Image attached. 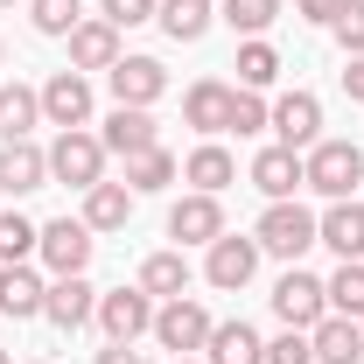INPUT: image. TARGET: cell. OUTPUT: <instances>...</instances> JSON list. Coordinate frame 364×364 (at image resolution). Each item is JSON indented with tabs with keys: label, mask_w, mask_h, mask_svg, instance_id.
Instances as JSON below:
<instances>
[{
	"label": "cell",
	"mask_w": 364,
	"mask_h": 364,
	"mask_svg": "<svg viewBox=\"0 0 364 364\" xmlns=\"http://www.w3.org/2000/svg\"><path fill=\"white\" fill-rule=\"evenodd\" d=\"M127 49H119V28L98 14V21H77L70 28V70H112Z\"/></svg>",
	"instance_id": "cell-19"
},
{
	"label": "cell",
	"mask_w": 364,
	"mask_h": 364,
	"mask_svg": "<svg viewBox=\"0 0 364 364\" xmlns=\"http://www.w3.org/2000/svg\"><path fill=\"white\" fill-rule=\"evenodd\" d=\"M203 364H267V343H259L252 322H210Z\"/></svg>",
	"instance_id": "cell-21"
},
{
	"label": "cell",
	"mask_w": 364,
	"mask_h": 364,
	"mask_svg": "<svg viewBox=\"0 0 364 364\" xmlns=\"http://www.w3.org/2000/svg\"><path fill=\"white\" fill-rule=\"evenodd\" d=\"M98 140H105V154L134 161V154H147V147H161V127H154V112H147V105H112Z\"/></svg>",
	"instance_id": "cell-10"
},
{
	"label": "cell",
	"mask_w": 364,
	"mask_h": 364,
	"mask_svg": "<svg viewBox=\"0 0 364 364\" xmlns=\"http://www.w3.org/2000/svg\"><path fill=\"white\" fill-rule=\"evenodd\" d=\"M0 56H7V43H0Z\"/></svg>",
	"instance_id": "cell-44"
},
{
	"label": "cell",
	"mask_w": 364,
	"mask_h": 364,
	"mask_svg": "<svg viewBox=\"0 0 364 364\" xmlns=\"http://www.w3.org/2000/svg\"><path fill=\"white\" fill-rule=\"evenodd\" d=\"M49 182V147H36V140H7L0 147V189L7 196H36Z\"/></svg>",
	"instance_id": "cell-17"
},
{
	"label": "cell",
	"mask_w": 364,
	"mask_h": 364,
	"mask_svg": "<svg viewBox=\"0 0 364 364\" xmlns=\"http://www.w3.org/2000/svg\"><path fill=\"white\" fill-rule=\"evenodd\" d=\"M316 343V364H364V322L358 316H322L309 329Z\"/></svg>",
	"instance_id": "cell-18"
},
{
	"label": "cell",
	"mask_w": 364,
	"mask_h": 364,
	"mask_svg": "<svg viewBox=\"0 0 364 364\" xmlns=\"http://www.w3.org/2000/svg\"><path fill=\"white\" fill-rule=\"evenodd\" d=\"M182 119H189L203 140H218V134L231 127V85H218V77L189 85V91H182Z\"/></svg>",
	"instance_id": "cell-20"
},
{
	"label": "cell",
	"mask_w": 364,
	"mask_h": 364,
	"mask_svg": "<svg viewBox=\"0 0 364 364\" xmlns=\"http://www.w3.org/2000/svg\"><path fill=\"white\" fill-rule=\"evenodd\" d=\"M91 245H98V238H91L85 218H56V225H43V245H36V259H43V267L63 280V273H85V267H91Z\"/></svg>",
	"instance_id": "cell-7"
},
{
	"label": "cell",
	"mask_w": 364,
	"mask_h": 364,
	"mask_svg": "<svg viewBox=\"0 0 364 364\" xmlns=\"http://www.w3.org/2000/svg\"><path fill=\"white\" fill-rule=\"evenodd\" d=\"M91 364H140V350H134V343H105Z\"/></svg>",
	"instance_id": "cell-40"
},
{
	"label": "cell",
	"mask_w": 364,
	"mask_h": 364,
	"mask_svg": "<svg viewBox=\"0 0 364 364\" xmlns=\"http://www.w3.org/2000/svg\"><path fill=\"white\" fill-rule=\"evenodd\" d=\"M43 316L56 322V329H85V322L98 316V287H91L85 273H63V280H49V294H43Z\"/></svg>",
	"instance_id": "cell-15"
},
{
	"label": "cell",
	"mask_w": 364,
	"mask_h": 364,
	"mask_svg": "<svg viewBox=\"0 0 364 364\" xmlns=\"http://www.w3.org/2000/svg\"><path fill=\"white\" fill-rule=\"evenodd\" d=\"M182 182H196L203 196H218V189H231V182H238V161H231L218 140H203V147L182 161Z\"/></svg>",
	"instance_id": "cell-25"
},
{
	"label": "cell",
	"mask_w": 364,
	"mask_h": 364,
	"mask_svg": "<svg viewBox=\"0 0 364 364\" xmlns=\"http://www.w3.org/2000/svg\"><path fill=\"white\" fill-rule=\"evenodd\" d=\"M267 127H273V105L259 98V91L231 85V127H225V134H238V140H245V134H267Z\"/></svg>",
	"instance_id": "cell-33"
},
{
	"label": "cell",
	"mask_w": 364,
	"mask_h": 364,
	"mask_svg": "<svg viewBox=\"0 0 364 364\" xmlns=\"http://www.w3.org/2000/svg\"><path fill=\"white\" fill-rule=\"evenodd\" d=\"M252 189H259L267 203H287L294 189H309L301 154H294V147H280V140H273V147H259V154H252Z\"/></svg>",
	"instance_id": "cell-11"
},
{
	"label": "cell",
	"mask_w": 364,
	"mask_h": 364,
	"mask_svg": "<svg viewBox=\"0 0 364 364\" xmlns=\"http://www.w3.org/2000/svg\"><path fill=\"white\" fill-rule=\"evenodd\" d=\"M252 273H259V238H238V231L210 238V259H203V280H210V287L238 294V287H245Z\"/></svg>",
	"instance_id": "cell-8"
},
{
	"label": "cell",
	"mask_w": 364,
	"mask_h": 364,
	"mask_svg": "<svg viewBox=\"0 0 364 364\" xmlns=\"http://www.w3.org/2000/svg\"><path fill=\"white\" fill-rule=\"evenodd\" d=\"M0 7H14V0H0Z\"/></svg>",
	"instance_id": "cell-43"
},
{
	"label": "cell",
	"mask_w": 364,
	"mask_h": 364,
	"mask_svg": "<svg viewBox=\"0 0 364 364\" xmlns=\"http://www.w3.org/2000/svg\"><path fill=\"white\" fill-rule=\"evenodd\" d=\"M49 182H63V189H91V182H105V140L85 134V127L56 134V140H49Z\"/></svg>",
	"instance_id": "cell-2"
},
{
	"label": "cell",
	"mask_w": 364,
	"mask_h": 364,
	"mask_svg": "<svg viewBox=\"0 0 364 364\" xmlns=\"http://www.w3.org/2000/svg\"><path fill=\"white\" fill-rule=\"evenodd\" d=\"M301 168H309V189L316 196L343 203V196H358V182H364V147L358 140H316L301 154Z\"/></svg>",
	"instance_id": "cell-1"
},
{
	"label": "cell",
	"mask_w": 364,
	"mask_h": 364,
	"mask_svg": "<svg viewBox=\"0 0 364 364\" xmlns=\"http://www.w3.org/2000/svg\"><path fill=\"white\" fill-rule=\"evenodd\" d=\"M218 21H231V36H245V43H252V36H267L273 21H280V0H225V7H218Z\"/></svg>",
	"instance_id": "cell-31"
},
{
	"label": "cell",
	"mask_w": 364,
	"mask_h": 364,
	"mask_svg": "<svg viewBox=\"0 0 364 364\" xmlns=\"http://www.w3.org/2000/svg\"><path fill=\"white\" fill-rule=\"evenodd\" d=\"M316 245H329L336 259H364V203L358 196L329 203V210L316 218Z\"/></svg>",
	"instance_id": "cell-16"
},
{
	"label": "cell",
	"mask_w": 364,
	"mask_h": 364,
	"mask_svg": "<svg viewBox=\"0 0 364 364\" xmlns=\"http://www.w3.org/2000/svg\"><path fill=\"white\" fill-rule=\"evenodd\" d=\"M28 21H36L43 36H70V28L85 21V0H28Z\"/></svg>",
	"instance_id": "cell-34"
},
{
	"label": "cell",
	"mask_w": 364,
	"mask_h": 364,
	"mask_svg": "<svg viewBox=\"0 0 364 364\" xmlns=\"http://www.w3.org/2000/svg\"><path fill=\"white\" fill-rule=\"evenodd\" d=\"M343 91L364 105V56H343Z\"/></svg>",
	"instance_id": "cell-39"
},
{
	"label": "cell",
	"mask_w": 364,
	"mask_h": 364,
	"mask_svg": "<svg viewBox=\"0 0 364 364\" xmlns=\"http://www.w3.org/2000/svg\"><path fill=\"white\" fill-rule=\"evenodd\" d=\"M267 364H316V343H309V329H280L267 343Z\"/></svg>",
	"instance_id": "cell-35"
},
{
	"label": "cell",
	"mask_w": 364,
	"mask_h": 364,
	"mask_svg": "<svg viewBox=\"0 0 364 364\" xmlns=\"http://www.w3.org/2000/svg\"><path fill=\"white\" fill-rule=\"evenodd\" d=\"M273 134H280V147L309 154V147L322 140V98L316 91H287V98L273 105Z\"/></svg>",
	"instance_id": "cell-12"
},
{
	"label": "cell",
	"mask_w": 364,
	"mask_h": 364,
	"mask_svg": "<svg viewBox=\"0 0 364 364\" xmlns=\"http://www.w3.org/2000/svg\"><path fill=\"white\" fill-rule=\"evenodd\" d=\"M231 70H238L245 91H267L273 77H280V49H273L267 36H252V43H238V63H231Z\"/></svg>",
	"instance_id": "cell-28"
},
{
	"label": "cell",
	"mask_w": 364,
	"mask_h": 364,
	"mask_svg": "<svg viewBox=\"0 0 364 364\" xmlns=\"http://www.w3.org/2000/svg\"><path fill=\"white\" fill-rule=\"evenodd\" d=\"M168 238H176V245H210V238H225V203L203 196V189H189L176 210H168Z\"/></svg>",
	"instance_id": "cell-13"
},
{
	"label": "cell",
	"mask_w": 364,
	"mask_h": 364,
	"mask_svg": "<svg viewBox=\"0 0 364 364\" xmlns=\"http://www.w3.org/2000/svg\"><path fill=\"white\" fill-rule=\"evenodd\" d=\"M98 329H105V343H134L154 329V294L147 287H112V294H98Z\"/></svg>",
	"instance_id": "cell-6"
},
{
	"label": "cell",
	"mask_w": 364,
	"mask_h": 364,
	"mask_svg": "<svg viewBox=\"0 0 364 364\" xmlns=\"http://www.w3.org/2000/svg\"><path fill=\"white\" fill-rule=\"evenodd\" d=\"M154 7H161V0H98V14H105L112 28H140V21H154Z\"/></svg>",
	"instance_id": "cell-36"
},
{
	"label": "cell",
	"mask_w": 364,
	"mask_h": 364,
	"mask_svg": "<svg viewBox=\"0 0 364 364\" xmlns=\"http://www.w3.org/2000/svg\"><path fill=\"white\" fill-rule=\"evenodd\" d=\"M322 287H329V316H358L364 322V259H343Z\"/></svg>",
	"instance_id": "cell-30"
},
{
	"label": "cell",
	"mask_w": 364,
	"mask_h": 364,
	"mask_svg": "<svg viewBox=\"0 0 364 364\" xmlns=\"http://www.w3.org/2000/svg\"><path fill=\"white\" fill-rule=\"evenodd\" d=\"M105 85H112L119 105H154V98L168 91V70H161L154 56H119V63L105 70Z\"/></svg>",
	"instance_id": "cell-14"
},
{
	"label": "cell",
	"mask_w": 364,
	"mask_h": 364,
	"mask_svg": "<svg viewBox=\"0 0 364 364\" xmlns=\"http://www.w3.org/2000/svg\"><path fill=\"white\" fill-rule=\"evenodd\" d=\"M127 218H134V189L127 182H91L85 189V225L91 231H127Z\"/></svg>",
	"instance_id": "cell-23"
},
{
	"label": "cell",
	"mask_w": 364,
	"mask_h": 364,
	"mask_svg": "<svg viewBox=\"0 0 364 364\" xmlns=\"http://www.w3.org/2000/svg\"><path fill=\"white\" fill-rule=\"evenodd\" d=\"M43 119V91L28 85H0V147L7 140H28V127Z\"/></svg>",
	"instance_id": "cell-27"
},
{
	"label": "cell",
	"mask_w": 364,
	"mask_h": 364,
	"mask_svg": "<svg viewBox=\"0 0 364 364\" xmlns=\"http://www.w3.org/2000/svg\"><path fill=\"white\" fill-rule=\"evenodd\" d=\"M252 238H259V252H273V259H287V267H294V259L316 245V210H301L294 196H287V203H267V218H259Z\"/></svg>",
	"instance_id": "cell-3"
},
{
	"label": "cell",
	"mask_w": 364,
	"mask_h": 364,
	"mask_svg": "<svg viewBox=\"0 0 364 364\" xmlns=\"http://www.w3.org/2000/svg\"><path fill=\"white\" fill-rule=\"evenodd\" d=\"M140 287H147L154 301L189 294V259H182V245H176V252H147V259H140Z\"/></svg>",
	"instance_id": "cell-26"
},
{
	"label": "cell",
	"mask_w": 364,
	"mask_h": 364,
	"mask_svg": "<svg viewBox=\"0 0 364 364\" xmlns=\"http://www.w3.org/2000/svg\"><path fill=\"white\" fill-rule=\"evenodd\" d=\"M336 43H343V56H364V0H343V14H336Z\"/></svg>",
	"instance_id": "cell-37"
},
{
	"label": "cell",
	"mask_w": 364,
	"mask_h": 364,
	"mask_svg": "<svg viewBox=\"0 0 364 364\" xmlns=\"http://www.w3.org/2000/svg\"><path fill=\"white\" fill-rule=\"evenodd\" d=\"M273 316L287 322V329H316V322L329 316V287H322L316 273L287 267L280 280H273Z\"/></svg>",
	"instance_id": "cell-5"
},
{
	"label": "cell",
	"mask_w": 364,
	"mask_h": 364,
	"mask_svg": "<svg viewBox=\"0 0 364 364\" xmlns=\"http://www.w3.org/2000/svg\"><path fill=\"white\" fill-rule=\"evenodd\" d=\"M154 343H161V350H176V358H196V350L210 343V309H203V301H189V294L161 301V309H154Z\"/></svg>",
	"instance_id": "cell-4"
},
{
	"label": "cell",
	"mask_w": 364,
	"mask_h": 364,
	"mask_svg": "<svg viewBox=\"0 0 364 364\" xmlns=\"http://www.w3.org/2000/svg\"><path fill=\"white\" fill-rule=\"evenodd\" d=\"M176 364H196V358H176Z\"/></svg>",
	"instance_id": "cell-42"
},
{
	"label": "cell",
	"mask_w": 364,
	"mask_h": 364,
	"mask_svg": "<svg viewBox=\"0 0 364 364\" xmlns=\"http://www.w3.org/2000/svg\"><path fill=\"white\" fill-rule=\"evenodd\" d=\"M176 176H182V168H176V154H168V147H147V154L127 161V189H134V196H154V189H168Z\"/></svg>",
	"instance_id": "cell-29"
},
{
	"label": "cell",
	"mask_w": 364,
	"mask_h": 364,
	"mask_svg": "<svg viewBox=\"0 0 364 364\" xmlns=\"http://www.w3.org/2000/svg\"><path fill=\"white\" fill-rule=\"evenodd\" d=\"M43 294H49V280L28 267V259H21V267H0V316H14V322L43 316Z\"/></svg>",
	"instance_id": "cell-22"
},
{
	"label": "cell",
	"mask_w": 364,
	"mask_h": 364,
	"mask_svg": "<svg viewBox=\"0 0 364 364\" xmlns=\"http://www.w3.org/2000/svg\"><path fill=\"white\" fill-rule=\"evenodd\" d=\"M154 21H161L168 43H203V28L218 21V7H210V0H161Z\"/></svg>",
	"instance_id": "cell-24"
},
{
	"label": "cell",
	"mask_w": 364,
	"mask_h": 364,
	"mask_svg": "<svg viewBox=\"0 0 364 364\" xmlns=\"http://www.w3.org/2000/svg\"><path fill=\"white\" fill-rule=\"evenodd\" d=\"M301 7V21H316V28H336V14H343V0H294Z\"/></svg>",
	"instance_id": "cell-38"
},
{
	"label": "cell",
	"mask_w": 364,
	"mask_h": 364,
	"mask_svg": "<svg viewBox=\"0 0 364 364\" xmlns=\"http://www.w3.org/2000/svg\"><path fill=\"white\" fill-rule=\"evenodd\" d=\"M43 119L56 134H70V127H91V77L85 70H56L43 85Z\"/></svg>",
	"instance_id": "cell-9"
},
{
	"label": "cell",
	"mask_w": 364,
	"mask_h": 364,
	"mask_svg": "<svg viewBox=\"0 0 364 364\" xmlns=\"http://www.w3.org/2000/svg\"><path fill=\"white\" fill-rule=\"evenodd\" d=\"M43 245V225H28L21 210H0V267H21Z\"/></svg>",
	"instance_id": "cell-32"
},
{
	"label": "cell",
	"mask_w": 364,
	"mask_h": 364,
	"mask_svg": "<svg viewBox=\"0 0 364 364\" xmlns=\"http://www.w3.org/2000/svg\"><path fill=\"white\" fill-rule=\"evenodd\" d=\"M0 364H14V358H7V350H0Z\"/></svg>",
	"instance_id": "cell-41"
}]
</instances>
